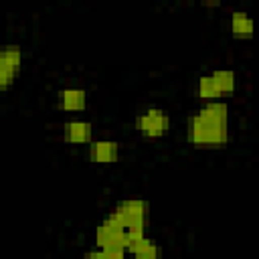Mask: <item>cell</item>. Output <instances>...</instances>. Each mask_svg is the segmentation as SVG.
I'll return each mask as SVG.
<instances>
[{
  "label": "cell",
  "mask_w": 259,
  "mask_h": 259,
  "mask_svg": "<svg viewBox=\"0 0 259 259\" xmlns=\"http://www.w3.org/2000/svg\"><path fill=\"white\" fill-rule=\"evenodd\" d=\"M186 142L194 148H223L229 142V105L206 101L186 119Z\"/></svg>",
  "instance_id": "6da1fadb"
},
{
  "label": "cell",
  "mask_w": 259,
  "mask_h": 259,
  "mask_svg": "<svg viewBox=\"0 0 259 259\" xmlns=\"http://www.w3.org/2000/svg\"><path fill=\"white\" fill-rule=\"evenodd\" d=\"M134 125L138 130V134L142 138L148 140H158L170 134V125H172V117L166 109L162 107H146L144 111H140L134 119Z\"/></svg>",
  "instance_id": "7a4b0ae2"
},
{
  "label": "cell",
  "mask_w": 259,
  "mask_h": 259,
  "mask_svg": "<svg viewBox=\"0 0 259 259\" xmlns=\"http://www.w3.org/2000/svg\"><path fill=\"white\" fill-rule=\"evenodd\" d=\"M22 69V49L18 45H6L0 51V89L6 91Z\"/></svg>",
  "instance_id": "3957f363"
},
{
  "label": "cell",
  "mask_w": 259,
  "mask_h": 259,
  "mask_svg": "<svg viewBox=\"0 0 259 259\" xmlns=\"http://www.w3.org/2000/svg\"><path fill=\"white\" fill-rule=\"evenodd\" d=\"M95 245L97 249H111V247L125 249V229L113 217L105 214L95 229Z\"/></svg>",
  "instance_id": "277c9868"
},
{
  "label": "cell",
  "mask_w": 259,
  "mask_h": 259,
  "mask_svg": "<svg viewBox=\"0 0 259 259\" xmlns=\"http://www.w3.org/2000/svg\"><path fill=\"white\" fill-rule=\"evenodd\" d=\"M87 158L93 164H113L119 158V144L115 140H93L87 146Z\"/></svg>",
  "instance_id": "5b68a950"
},
{
  "label": "cell",
  "mask_w": 259,
  "mask_h": 259,
  "mask_svg": "<svg viewBox=\"0 0 259 259\" xmlns=\"http://www.w3.org/2000/svg\"><path fill=\"white\" fill-rule=\"evenodd\" d=\"M57 107L67 113H77L87 107V91L79 87H65L57 91Z\"/></svg>",
  "instance_id": "8992f818"
},
{
  "label": "cell",
  "mask_w": 259,
  "mask_h": 259,
  "mask_svg": "<svg viewBox=\"0 0 259 259\" xmlns=\"http://www.w3.org/2000/svg\"><path fill=\"white\" fill-rule=\"evenodd\" d=\"M63 138L75 146H89L93 140V125L85 119H71L63 123Z\"/></svg>",
  "instance_id": "52a82bcc"
},
{
  "label": "cell",
  "mask_w": 259,
  "mask_h": 259,
  "mask_svg": "<svg viewBox=\"0 0 259 259\" xmlns=\"http://www.w3.org/2000/svg\"><path fill=\"white\" fill-rule=\"evenodd\" d=\"M229 26H231V34L239 40L253 38V34H255V22L249 16V12H245V10H233Z\"/></svg>",
  "instance_id": "ba28073f"
},
{
  "label": "cell",
  "mask_w": 259,
  "mask_h": 259,
  "mask_svg": "<svg viewBox=\"0 0 259 259\" xmlns=\"http://www.w3.org/2000/svg\"><path fill=\"white\" fill-rule=\"evenodd\" d=\"M210 77H212V81H214L221 97L223 95H231L237 89V75L231 69H217V71L210 73Z\"/></svg>",
  "instance_id": "9c48e42d"
},
{
  "label": "cell",
  "mask_w": 259,
  "mask_h": 259,
  "mask_svg": "<svg viewBox=\"0 0 259 259\" xmlns=\"http://www.w3.org/2000/svg\"><path fill=\"white\" fill-rule=\"evenodd\" d=\"M196 91H198V97H200L204 103H206V101H219V99H221V93H219V89H217V85H214L210 73L198 77Z\"/></svg>",
  "instance_id": "30bf717a"
},
{
  "label": "cell",
  "mask_w": 259,
  "mask_h": 259,
  "mask_svg": "<svg viewBox=\"0 0 259 259\" xmlns=\"http://www.w3.org/2000/svg\"><path fill=\"white\" fill-rule=\"evenodd\" d=\"M132 257L134 259H158L160 257V247H158V243L154 241V239H146L134 253H132Z\"/></svg>",
  "instance_id": "8fae6325"
},
{
  "label": "cell",
  "mask_w": 259,
  "mask_h": 259,
  "mask_svg": "<svg viewBox=\"0 0 259 259\" xmlns=\"http://www.w3.org/2000/svg\"><path fill=\"white\" fill-rule=\"evenodd\" d=\"M105 253V259H125L127 251L123 247H111V249H101Z\"/></svg>",
  "instance_id": "7c38bea8"
},
{
  "label": "cell",
  "mask_w": 259,
  "mask_h": 259,
  "mask_svg": "<svg viewBox=\"0 0 259 259\" xmlns=\"http://www.w3.org/2000/svg\"><path fill=\"white\" fill-rule=\"evenodd\" d=\"M83 259H105V253L101 251V249H91V251H87L85 255H83Z\"/></svg>",
  "instance_id": "4fadbf2b"
},
{
  "label": "cell",
  "mask_w": 259,
  "mask_h": 259,
  "mask_svg": "<svg viewBox=\"0 0 259 259\" xmlns=\"http://www.w3.org/2000/svg\"><path fill=\"white\" fill-rule=\"evenodd\" d=\"M221 2H204V6H219Z\"/></svg>",
  "instance_id": "5bb4252c"
}]
</instances>
